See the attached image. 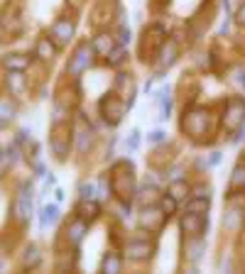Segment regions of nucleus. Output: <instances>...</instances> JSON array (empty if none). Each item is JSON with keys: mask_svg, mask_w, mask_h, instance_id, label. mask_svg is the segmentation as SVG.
I'll return each mask as SVG.
<instances>
[{"mask_svg": "<svg viewBox=\"0 0 245 274\" xmlns=\"http://www.w3.org/2000/svg\"><path fill=\"white\" fill-rule=\"evenodd\" d=\"M208 206H211L208 196H194V198L186 203V211H191V213H206Z\"/></svg>", "mask_w": 245, "mask_h": 274, "instance_id": "nucleus-17", "label": "nucleus"}, {"mask_svg": "<svg viewBox=\"0 0 245 274\" xmlns=\"http://www.w3.org/2000/svg\"><path fill=\"white\" fill-rule=\"evenodd\" d=\"M35 57H40V59H45V62L54 57V44H52V37H40V40H37Z\"/></svg>", "mask_w": 245, "mask_h": 274, "instance_id": "nucleus-13", "label": "nucleus"}, {"mask_svg": "<svg viewBox=\"0 0 245 274\" xmlns=\"http://www.w3.org/2000/svg\"><path fill=\"white\" fill-rule=\"evenodd\" d=\"M118 40H120V44H125V42H128V40H130V30H123V32H120V37H118Z\"/></svg>", "mask_w": 245, "mask_h": 274, "instance_id": "nucleus-31", "label": "nucleus"}, {"mask_svg": "<svg viewBox=\"0 0 245 274\" xmlns=\"http://www.w3.org/2000/svg\"><path fill=\"white\" fill-rule=\"evenodd\" d=\"M0 105H3V125H8V120H13V115H15V108L10 105L8 98H3V103H0Z\"/></svg>", "mask_w": 245, "mask_h": 274, "instance_id": "nucleus-26", "label": "nucleus"}, {"mask_svg": "<svg viewBox=\"0 0 245 274\" xmlns=\"http://www.w3.org/2000/svg\"><path fill=\"white\" fill-rule=\"evenodd\" d=\"M81 198H93V184H81Z\"/></svg>", "mask_w": 245, "mask_h": 274, "instance_id": "nucleus-27", "label": "nucleus"}, {"mask_svg": "<svg viewBox=\"0 0 245 274\" xmlns=\"http://www.w3.org/2000/svg\"><path fill=\"white\" fill-rule=\"evenodd\" d=\"M137 145H140V132H130L128 147H130V149H137Z\"/></svg>", "mask_w": 245, "mask_h": 274, "instance_id": "nucleus-28", "label": "nucleus"}, {"mask_svg": "<svg viewBox=\"0 0 245 274\" xmlns=\"http://www.w3.org/2000/svg\"><path fill=\"white\" fill-rule=\"evenodd\" d=\"M181 230H184L189 237L199 240V237L206 232V215H203V213H191V211H186V215L181 218Z\"/></svg>", "mask_w": 245, "mask_h": 274, "instance_id": "nucleus-5", "label": "nucleus"}, {"mask_svg": "<svg viewBox=\"0 0 245 274\" xmlns=\"http://www.w3.org/2000/svg\"><path fill=\"white\" fill-rule=\"evenodd\" d=\"M243 86H245V74H243Z\"/></svg>", "mask_w": 245, "mask_h": 274, "instance_id": "nucleus-33", "label": "nucleus"}, {"mask_svg": "<svg viewBox=\"0 0 245 274\" xmlns=\"http://www.w3.org/2000/svg\"><path fill=\"white\" fill-rule=\"evenodd\" d=\"M106 62H108L111 66H118V64H123V62H125V49H123V47H113V49L108 52Z\"/></svg>", "mask_w": 245, "mask_h": 274, "instance_id": "nucleus-21", "label": "nucleus"}, {"mask_svg": "<svg viewBox=\"0 0 245 274\" xmlns=\"http://www.w3.org/2000/svg\"><path fill=\"white\" fill-rule=\"evenodd\" d=\"M240 223H243V213H240V211H228V213L223 215V228H228V230L240 228Z\"/></svg>", "mask_w": 245, "mask_h": 274, "instance_id": "nucleus-20", "label": "nucleus"}, {"mask_svg": "<svg viewBox=\"0 0 245 274\" xmlns=\"http://www.w3.org/2000/svg\"><path fill=\"white\" fill-rule=\"evenodd\" d=\"M22 264H25V267H37V264H40V250H37V247H27V250H25Z\"/></svg>", "mask_w": 245, "mask_h": 274, "instance_id": "nucleus-23", "label": "nucleus"}, {"mask_svg": "<svg viewBox=\"0 0 245 274\" xmlns=\"http://www.w3.org/2000/svg\"><path fill=\"white\" fill-rule=\"evenodd\" d=\"M238 22H240V25H245V3H243V8L238 10Z\"/></svg>", "mask_w": 245, "mask_h": 274, "instance_id": "nucleus-32", "label": "nucleus"}, {"mask_svg": "<svg viewBox=\"0 0 245 274\" xmlns=\"http://www.w3.org/2000/svg\"><path fill=\"white\" fill-rule=\"evenodd\" d=\"M111 174H113V176H111V189H113V193H118L123 201H128V198L133 196V189H135L133 167H130L128 162H120V164L113 167Z\"/></svg>", "mask_w": 245, "mask_h": 274, "instance_id": "nucleus-1", "label": "nucleus"}, {"mask_svg": "<svg viewBox=\"0 0 245 274\" xmlns=\"http://www.w3.org/2000/svg\"><path fill=\"white\" fill-rule=\"evenodd\" d=\"M194 196H208V186H196L194 189Z\"/></svg>", "mask_w": 245, "mask_h": 274, "instance_id": "nucleus-30", "label": "nucleus"}, {"mask_svg": "<svg viewBox=\"0 0 245 274\" xmlns=\"http://www.w3.org/2000/svg\"><path fill=\"white\" fill-rule=\"evenodd\" d=\"M177 52H179L177 42L174 40H167L164 47H162V66H172L174 59H177Z\"/></svg>", "mask_w": 245, "mask_h": 274, "instance_id": "nucleus-14", "label": "nucleus"}, {"mask_svg": "<svg viewBox=\"0 0 245 274\" xmlns=\"http://www.w3.org/2000/svg\"><path fill=\"white\" fill-rule=\"evenodd\" d=\"M162 140H164V132H162V130L150 132V142H162Z\"/></svg>", "mask_w": 245, "mask_h": 274, "instance_id": "nucleus-29", "label": "nucleus"}, {"mask_svg": "<svg viewBox=\"0 0 245 274\" xmlns=\"http://www.w3.org/2000/svg\"><path fill=\"white\" fill-rule=\"evenodd\" d=\"M5 69L8 71H27L30 69V57H25V54H8L5 57Z\"/></svg>", "mask_w": 245, "mask_h": 274, "instance_id": "nucleus-12", "label": "nucleus"}, {"mask_svg": "<svg viewBox=\"0 0 245 274\" xmlns=\"http://www.w3.org/2000/svg\"><path fill=\"white\" fill-rule=\"evenodd\" d=\"M91 135H93V130L89 127V130H76V140H79V152H86V147L91 145Z\"/></svg>", "mask_w": 245, "mask_h": 274, "instance_id": "nucleus-22", "label": "nucleus"}, {"mask_svg": "<svg viewBox=\"0 0 245 274\" xmlns=\"http://www.w3.org/2000/svg\"><path fill=\"white\" fill-rule=\"evenodd\" d=\"M103 272H108V274H115V272H120L123 269V259L115 254V252H108L106 254V259H103V267H101Z\"/></svg>", "mask_w": 245, "mask_h": 274, "instance_id": "nucleus-15", "label": "nucleus"}, {"mask_svg": "<svg viewBox=\"0 0 245 274\" xmlns=\"http://www.w3.org/2000/svg\"><path fill=\"white\" fill-rule=\"evenodd\" d=\"M113 47H115V44H113V40H111L108 35H101V37L93 40V49H96V54H101V57H108V52H111Z\"/></svg>", "mask_w": 245, "mask_h": 274, "instance_id": "nucleus-16", "label": "nucleus"}, {"mask_svg": "<svg viewBox=\"0 0 245 274\" xmlns=\"http://www.w3.org/2000/svg\"><path fill=\"white\" fill-rule=\"evenodd\" d=\"M86 230H89V223H86V220H81V218H76L74 223H69V228H67V237L71 240V245H74V247L84 240Z\"/></svg>", "mask_w": 245, "mask_h": 274, "instance_id": "nucleus-11", "label": "nucleus"}, {"mask_svg": "<svg viewBox=\"0 0 245 274\" xmlns=\"http://www.w3.org/2000/svg\"><path fill=\"white\" fill-rule=\"evenodd\" d=\"M243 123H245V101L243 98H230L228 105H225L223 125H225V130H238Z\"/></svg>", "mask_w": 245, "mask_h": 274, "instance_id": "nucleus-4", "label": "nucleus"}, {"mask_svg": "<svg viewBox=\"0 0 245 274\" xmlns=\"http://www.w3.org/2000/svg\"><path fill=\"white\" fill-rule=\"evenodd\" d=\"M177 203H179V201H177V198H174V196L169 193V196H164V198L159 201V208H162V211L167 213V218H169V215H172V213L177 211Z\"/></svg>", "mask_w": 245, "mask_h": 274, "instance_id": "nucleus-24", "label": "nucleus"}, {"mask_svg": "<svg viewBox=\"0 0 245 274\" xmlns=\"http://www.w3.org/2000/svg\"><path fill=\"white\" fill-rule=\"evenodd\" d=\"M93 54H96L93 44H89V42L79 44V47H76V52H74V57L69 59L67 74H69V76H79V74H84V71L89 69V64H91V57H93Z\"/></svg>", "mask_w": 245, "mask_h": 274, "instance_id": "nucleus-3", "label": "nucleus"}, {"mask_svg": "<svg viewBox=\"0 0 245 274\" xmlns=\"http://www.w3.org/2000/svg\"><path fill=\"white\" fill-rule=\"evenodd\" d=\"M98 213H101V206H98L93 198H84V201L76 206V218H81V220H86V223L96 220Z\"/></svg>", "mask_w": 245, "mask_h": 274, "instance_id": "nucleus-9", "label": "nucleus"}, {"mask_svg": "<svg viewBox=\"0 0 245 274\" xmlns=\"http://www.w3.org/2000/svg\"><path fill=\"white\" fill-rule=\"evenodd\" d=\"M59 218V208L54 206V203H49V206H45L42 208V215H40V223H42V228H47L49 223H54Z\"/></svg>", "mask_w": 245, "mask_h": 274, "instance_id": "nucleus-19", "label": "nucleus"}, {"mask_svg": "<svg viewBox=\"0 0 245 274\" xmlns=\"http://www.w3.org/2000/svg\"><path fill=\"white\" fill-rule=\"evenodd\" d=\"M184 130L191 132L194 137H196V135H203V132H206V113H203V110L189 113V118H184Z\"/></svg>", "mask_w": 245, "mask_h": 274, "instance_id": "nucleus-7", "label": "nucleus"}, {"mask_svg": "<svg viewBox=\"0 0 245 274\" xmlns=\"http://www.w3.org/2000/svg\"><path fill=\"white\" fill-rule=\"evenodd\" d=\"M186 191H189V186H186L184 181H174V184H172V189H169V193H172L177 201H181V198L186 196Z\"/></svg>", "mask_w": 245, "mask_h": 274, "instance_id": "nucleus-25", "label": "nucleus"}, {"mask_svg": "<svg viewBox=\"0 0 245 274\" xmlns=\"http://www.w3.org/2000/svg\"><path fill=\"white\" fill-rule=\"evenodd\" d=\"M15 213L20 220H27L32 215V191L30 189H22L20 196H18V203H15Z\"/></svg>", "mask_w": 245, "mask_h": 274, "instance_id": "nucleus-10", "label": "nucleus"}, {"mask_svg": "<svg viewBox=\"0 0 245 274\" xmlns=\"http://www.w3.org/2000/svg\"><path fill=\"white\" fill-rule=\"evenodd\" d=\"M152 254V242L147 240H133L125 245V257L130 259H147Z\"/></svg>", "mask_w": 245, "mask_h": 274, "instance_id": "nucleus-8", "label": "nucleus"}, {"mask_svg": "<svg viewBox=\"0 0 245 274\" xmlns=\"http://www.w3.org/2000/svg\"><path fill=\"white\" fill-rule=\"evenodd\" d=\"M71 37H74V22H71V20H67V18L57 20V22H54V27H52V40H54L59 47H64V44H69V42H71Z\"/></svg>", "mask_w": 245, "mask_h": 274, "instance_id": "nucleus-6", "label": "nucleus"}, {"mask_svg": "<svg viewBox=\"0 0 245 274\" xmlns=\"http://www.w3.org/2000/svg\"><path fill=\"white\" fill-rule=\"evenodd\" d=\"M130 103H125L118 93H108L103 101H101V115L108 125H118L123 120V115L128 113Z\"/></svg>", "mask_w": 245, "mask_h": 274, "instance_id": "nucleus-2", "label": "nucleus"}, {"mask_svg": "<svg viewBox=\"0 0 245 274\" xmlns=\"http://www.w3.org/2000/svg\"><path fill=\"white\" fill-rule=\"evenodd\" d=\"M238 189L245 191V167H235V169H233V176H230V196H233Z\"/></svg>", "mask_w": 245, "mask_h": 274, "instance_id": "nucleus-18", "label": "nucleus"}]
</instances>
